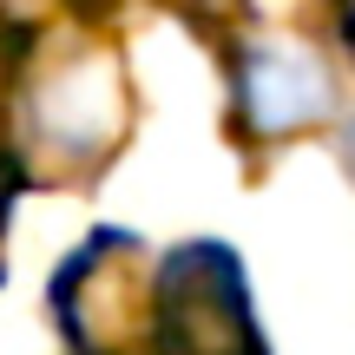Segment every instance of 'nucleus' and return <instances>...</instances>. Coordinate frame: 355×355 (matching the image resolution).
I'll list each match as a JSON object with an SVG mask.
<instances>
[{
    "label": "nucleus",
    "instance_id": "1",
    "mask_svg": "<svg viewBox=\"0 0 355 355\" xmlns=\"http://www.w3.org/2000/svg\"><path fill=\"white\" fill-rule=\"evenodd\" d=\"M152 322L178 355H270L250 316L243 263L224 243H184L152 283Z\"/></svg>",
    "mask_w": 355,
    "mask_h": 355
},
{
    "label": "nucleus",
    "instance_id": "2",
    "mask_svg": "<svg viewBox=\"0 0 355 355\" xmlns=\"http://www.w3.org/2000/svg\"><path fill=\"white\" fill-rule=\"evenodd\" d=\"M329 99H336L329 66L309 46H296V40H250L237 53V112H243V125L290 139V132L316 125L329 112Z\"/></svg>",
    "mask_w": 355,
    "mask_h": 355
},
{
    "label": "nucleus",
    "instance_id": "3",
    "mask_svg": "<svg viewBox=\"0 0 355 355\" xmlns=\"http://www.w3.org/2000/svg\"><path fill=\"white\" fill-rule=\"evenodd\" d=\"M343 158H349V178H355V119H349V132H343Z\"/></svg>",
    "mask_w": 355,
    "mask_h": 355
},
{
    "label": "nucleus",
    "instance_id": "4",
    "mask_svg": "<svg viewBox=\"0 0 355 355\" xmlns=\"http://www.w3.org/2000/svg\"><path fill=\"white\" fill-rule=\"evenodd\" d=\"M191 7H217V0H191Z\"/></svg>",
    "mask_w": 355,
    "mask_h": 355
}]
</instances>
